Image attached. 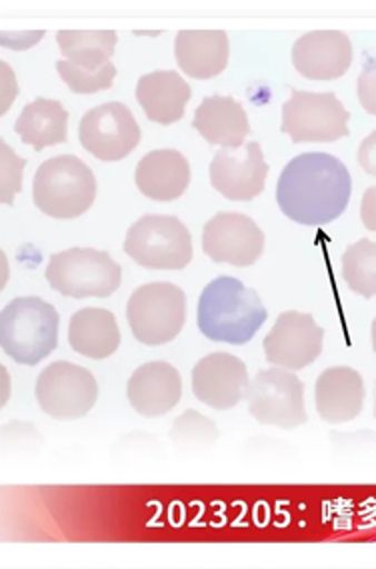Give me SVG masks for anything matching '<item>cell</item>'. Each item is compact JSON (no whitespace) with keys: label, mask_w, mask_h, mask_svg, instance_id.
I'll use <instances>...</instances> for the list:
<instances>
[{"label":"cell","mask_w":376,"mask_h":569,"mask_svg":"<svg viewBox=\"0 0 376 569\" xmlns=\"http://www.w3.org/2000/svg\"><path fill=\"white\" fill-rule=\"evenodd\" d=\"M208 174L218 194L232 202H248L263 194L268 164L260 144L248 142L240 148H220L210 162Z\"/></svg>","instance_id":"obj_13"},{"label":"cell","mask_w":376,"mask_h":569,"mask_svg":"<svg viewBox=\"0 0 376 569\" xmlns=\"http://www.w3.org/2000/svg\"><path fill=\"white\" fill-rule=\"evenodd\" d=\"M192 90L175 70H155L137 84V100L145 114L159 124H175L185 117Z\"/></svg>","instance_id":"obj_21"},{"label":"cell","mask_w":376,"mask_h":569,"mask_svg":"<svg viewBox=\"0 0 376 569\" xmlns=\"http://www.w3.org/2000/svg\"><path fill=\"white\" fill-rule=\"evenodd\" d=\"M348 112L333 92L297 90L283 107L280 130L297 144L337 142L348 137Z\"/></svg>","instance_id":"obj_10"},{"label":"cell","mask_w":376,"mask_h":569,"mask_svg":"<svg viewBox=\"0 0 376 569\" xmlns=\"http://www.w3.org/2000/svg\"><path fill=\"white\" fill-rule=\"evenodd\" d=\"M0 67H2V110H0V114H7L12 100L17 97V84H14V74L4 60Z\"/></svg>","instance_id":"obj_35"},{"label":"cell","mask_w":376,"mask_h":569,"mask_svg":"<svg viewBox=\"0 0 376 569\" xmlns=\"http://www.w3.org/2000/svg\"><path fill=\"white\" fill-rule=\"evenodd\" d=\"M267 318V308L257 292L230 276L215 278L198 298V330L212 342L248 343Z\"/></svg>","instance_id":"obj_2"},{"label":"cell","mask_w":376,"mask_h":569,"mask_svg":"<svg viewBox=\"0 0 376 569\" xmlns=\"http://www.w3.org/2000/svg\"><path fill=\"white\" fill-rule=\"evenodd\" d=\"M97 198L95 174L80 158L59 154L40 164L32 180V200L47 217L72 220L89 212Z\"/></svg>","instance_id":"obj_4"},{"label":"cell","mask_w":376,"mask_h":569,"mask_svg":"<svg viewBox=\"0 0 376 569\" xmlns=\"http://www.w3.org/2000/svg\"><path fill=\"white\" fill-rule=\"evenodd\" d=\"M375 418H376V388H375Z\"/></svg>","instance_id":"obj_37"},{"label":"cell","mask_w":376,"mask_h":569,"mask_svg":"<svg viewBox=\"0 0 376 569\" xmlns=\"http://www.w3.org/2000/svg\"><path fill=\"white\" fill-rule=\"evenodd\" d=\"M34 396L40 410L50 418L72 422L85 418L95 408L99 383L87 368L60 360L40 372Z\"/></svg>","instance_id":"obj_9"},{"label":"cell","mask_w":376,"mask_h":569,"mask_svg":"<svg viewBox=\"0 0 376 569\" xmlns=\"http://www.w3.org/2000/svg\"><path fill=\"white\" fill-rule=\"evenodd\" d=\"M2 440L4 446H9L10 452H27L42 448V438L34 432L32 423L10 422L9 426H4Z\"/></svg>","instance_id":"obj_30"},{"label":"cell","mask_w":376,"mask_h":569,"mask_svg":"<svg viewBox=\"0 0 376 569\" xmlns=\"http://www.w3.org/2000/svg\"><path fill=\"white\" fill-rule=\"evenodd\" d=\"M353 194L348 168L327 152H305L288 162L277 182L283 214L300 227H327L345 214Z\"/></svg>","instance_id":"obj_1"},{"label":"cell","mask_w":376,"mask_h":569,"mask_svg":"<svg viewBox=\"0 0 376 569\" xmlns=\"http://www.w3.org/2000/svg\"><path fill=\"white\" fill-rule=\"evenodd\" d=\"M127 398L132 410L147 420L167 416L182 398L179 370L167 362L140 366L127 383Z\"/></svg>","instance_id":"obj_17"},{"label":"cell","mask_w":376,"mask_h":569,"mask_svg":"<svg viewBox=\"0 0 376 569\" xmlns=\"http://www.w3.org/2000/svg\"><path fill=\"white\" fill-rule=\"evenodd\" d=\"M192 127L208 144L222 148L245 147L250 132L245 109L232 97H207L195 110Z\"/></svg>","instance_id":"obj_22"},{"label":"cell","mask_w":376,"mask_h":569,"mask_svg":"<svg viewBox=\"0 0 376 569\" xmlns=\"http://www.w3.org/2000/svg\"><path fill=\"white\" fill-rule=\"evenodd\" d=\"M360 220L363 224L376 232V187L368 188L363 197V204H360Z\"/></svg>","instance_id":"obj_34"},{"label":"cell","mask_w":376,"mask_h":569,"mask_svg":"<svg viewBox=\"0 0 376 569\" xmlns=\"http://www.w3.org/2000/svg\"><path fill=\"white\" fill-rule=\"evenodd\" d=\"M17 134L37 152L65 144L69 138V112L59 100L37 99L27 104L14 122Z\"/></svg>","instance_id":"obj_24"},{"label":"cell","mask_w":376,"mask_h":569,"mask_svg":"<svg viewBox=\"0 0 376 569\" xmlns=\"http://www.w3.org/2000/svg\"><path fill=\"white\" fill-rule=\"evenodd\" d=\"M82 148L105 162H119L139 147L140 127L129 107L107 102L89 110L80 120Z\"/></svg>","instance_id":"obj_11"},{"label":"cell","mask_w":376,"mask_h":569,"mask_svg":"<svg viewBox=\"0 0 376 569\" xmlns=\"http://www.w3.org/2000/svg\"><path fill=\"white\" fill-rule=\"evenodd\" d=\"M57 70L60 79L67 82V87L75 94H95L99 90L110 89L117 79V67L112 62L99 70H85L72 64L70 60H59Z\"/></svg>","instance_id":"obj_28"},{"label":"cell","mask_w":376,"mask_h":569,"mask_svg":"<svg viewBox=\"0 0 376 569\" xmlns=\"http://www.w3.org/2000/svg\"><path fill=\"white\" fill-rule=\"evenodd\" d=\"M358 100L370 117H376V57L365 62L358 77Z\"/></svg>","instance_id":"obj_31"},{"label":"cell","mask_w":376,"mask_h":569,"mask_svg":"<svg viewBox=\"0 0 376 569\" xmlns=\"http://www.w3.org/2000/svg\"><path fill=\"white\" fill-rule=\"evenodd\" d=\"M230 44L225 30H180L175 40V57L185 74L207 80L227 69Z\"/></svg>","instance_id":"obj_19"},{"label":"cell","mask_w":376,"mask_h":569,"mask_svg":"<svg viewBox=\"0 0 376 569\" xmlns=\"http://www.w3.org/2000/svg\"><path fill=\"white\" fill-rule=\"evenodd\" d=\"M127 320L135 340L145 346L172 342L187 322V296L170 282L140 286L130 296Z\"/></svg>","instance_id":"obj_6"},{"label":"cell","mask_w":376,"mask_h":569,"mask_svg":"<svg viewBox=\"0 0 376 569\" xmlns=\"http://www.w3.org/2000/svg\"><path fill=\"white\" fill-rule=\"evenodd\" d=\"M248 386L247 366L232 353H208L192 368L195 398L218 412L232 410L245 400Z\"/></svg>","instance_id":"obj_15"},{"label":"cell","mask_w":376,"mask_h":569,"mask_svg":"<svg viewBox=\"0 0 376 569\" xmlns=\"http://www.w3.org/2000/svg\"><path fill=\"white\" fill-rule=\"evenodd\" d=\"M44 37V30H37V32H29V34H22V32H4L2 34V44L9 47L12 50L30 49L37 40Z\"/></svg>","instance_id":"obj_33"},{"label":"cell","mask_w":376,"mask_h":569,"mask_svg":"<svg viewBox=\"0 0 376 569\" xmlns=\"http://www.w3.org/2000/svg\"><path fill=\"white\" fill-rule=\"evenodd\" d=\"M70 348L90 360H105L120 348L117 318L102 308H85L70 318Z\"/></svg>","instance_id":"obj_23"},{"label":"cell","mask_w":376,"mask_h":569,"mask_svg":"<svg viewBox=\"0 0 376 569\" xmlns=\"http://www.w3.org/2000/svg\"><path fill=\"white\" fill-rule=\"evenodd\" d=\"M140 192L157 202L177 200L190 184V167L179 150H152L135 170Z\"/></svg>","instance_id":"obj_20"},{"label":"cell","mask_w":376,"mask_h":569,"mask_svg":"<svg viewBox=\"0 0 376 569\" xmlns=\"http://www.w3.org/2000/svg\"><path fill=\"white\" fill-rule=\"evenodd\" d=\"M60 52L85 70H99L109 64L119 37L115 30H60Z\"/></svg>","instance_id":"obj_25"},{"label":"cell","mask_w":376,"mask_h":569,"mask_svg":"<svg viewBox=\"0 0 376 569\" xmlns=\"http://www.w3.org/2000/svg\"><path fill=\"white\" fill-rule=\"evenodd\" d=\"M220 432L217 423L205 418L197 410H187L179 416L172 430H170V442L180 453L188 456H202V453L212 452L217 446Z\"/></svg>","instance_id":"obj_26"},{"label":"cell","mask_w":376,"mask_h":569,"mask_svg":"<svg viewBox=\"0 0 376 569\" xmlns=\"http://www.w3.org/2000/svg\"><path fill=\"white\" fill-rule=\"evenodd\" d=\"M370 338H373V350L376 352V318L373 320V326H370Z\"/></svg>","instance_id":"obj_36"},{"label":"cell","mask_w":376,"mask_h":569,"mask_svg":"<svg viewBox=\"0 0 376 569\" xmlns=\"http://www.w3.org/2000/svg\"><path fill=\"white\" fill-rule=\"evenodd\" d=\"M323 340L325 330L315 322V318L293 310L278 316L263 348L273 366L298 372L317 360L323 352Z\"/></svg>","instance_id":"obj_14"},{"label":"cell","mask_w":376,"mask_h":569,"mask_svg":"<svg viewBox=\"0 0 376 569\" xmlns=\"http://www.w3.org/2000/svg\"><path fill=\"white\" fill-rule=\"evenodd\" d=\"M59 312L37 296L14 298L0 315V346L20 366H37L59 346Z\"/></svg>","instance_id":"obj_3"},{"label":"cell","mask_w":376,"mask_h":569,"mask_svg":"<svg viewBox=\"0 0 376 569\" xmlns=\"http://www.w3.org/2000/svg\"><path fill=\"white\" fill-rule=\"evenodd\" d=\"M293 64L305 79H340L353 64V44L340 30H313L295 42Z\"/></svg>","instance_id":"obj_16"},{"label":"cell","mask_w":376,"mask_h":569,"mask_svg":"<svg viewBox=\"0 0 376 569\" xmlns=\"http://www.w3.org/2000/svg\"><path fill=\"white\" fill-rule=\"evenodd\" d=\"M27 167L24 158L9 147V142L0 140V200L2 204L12 207L14 197L22 190V170Z\"/></svg>","instance_id":"obj_29"},{"label":"cell","mask_w":376,"mask_h":569,"mask_svg":"<svg viewBox=\"0 0 376 569\" xmlns=\"http://www.w3.org/2000/svg\"><path fill=\"white\" fill-rule=\"evenodd\" d=\"M358 164L363 167L368 177L376 178V130L370 132L358 148Z\"/></svg>","instance_id":"obj_32"},{"label":"cell","mask_w":376,"mask_h":569,"mask_svg":"<svg viewBox=\"0 0 376 569\" xmlns=\"http://www.w3.org/2000/svg\"><path fill=\"white\" fill-rule=\"evenodd\" d=\"M44 276L52 290L75 300L109 298L120 288L122 268L107 252L70 248L50 258Z\"/></svg>","instance_id":"obj_5"},{"label":"cell","mask_w":376,"mask_h":569,"mask_svg":"<svg viewBox=\"0 0 376 569\" xmlns=\"http://www.w3.org/2000/svg\"><path fill=\"white\" fill-rule=\"evenodd\" d=\"M245 400L248 413L263 426L295 430L307 423L305 383L285 368H268L257 373L248 386Z\"/></svg>","instance_id":"obj_8"},{"label":"cell","mask_w":376,"mask_h":569,"mask_svg":"<svg viewBox=\"0 0 376 569\" xmlns=\"http://www.w3.org/2000/svg\"><path fill=\"white\" fill-rule=\"evenodd\" d=\"M365 396L363 376L348 366L328 368L318 376L315 400L323 422H353L363 412Z\"/></svg>","instance_id":"obj_18"},{"label":"cell","mask_w":376,"mask_h":569,"mask_svg":"<svg viewBox=\"0 0 376 569\" xmlns=\"http://www.w3.org/2000/svg\"><path fill=\"white\" fill-rule=\"evenodd\" d=\"M202 250L218 264L247 268L265 252V234L253 218L220 212L205 224Z\"/></svg>","instance_id":"obj_12"},{"label":"cell","mask_w":376,"mask_h":569,"mask_svg":"<svg viewBox=\"0 0 376 569\" xmlns=\"http://www.w3.org/2000/svg\"><path fill=\"white\" fill-rule=\"evenodd\" d=\"M122 248L125 254L149 270H182L192 260V238L177 217L140 218L129 228Z\"/></svg>","instance_id":"obj_7"},{"label":"cell","mask_w":376,"mask_h":569,"mask_svg":"<svg viewBox=\"0 0 376 569\" xmlns=\"http://www.w3.org/2000/svg\"><path fill=\"white\" fill-rule=\"evenodd\" d=\"M343 272L348 288L363 298L376 296V244L367 238L347 248L343 256Z\"/></svg>","instance_id":"obj_27"}]
</instances>
